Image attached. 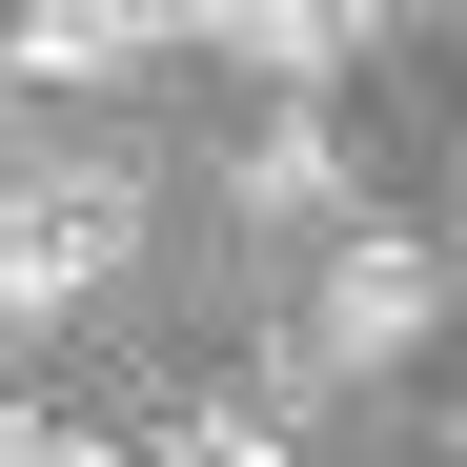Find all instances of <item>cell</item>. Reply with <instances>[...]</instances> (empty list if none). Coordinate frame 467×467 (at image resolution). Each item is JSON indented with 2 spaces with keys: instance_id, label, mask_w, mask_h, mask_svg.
Returning <instances> with one entry per match:
<instances>
[{
  "instance_id": "6da1fadb",
  "label": "cell",
  "mask_w": 467,
  "mask_h": 467,
  "mask_svg": "<svg viewBox=\"0 0 467 467\" xmlns=\"http://www.w3.org/2000/svg\"><path fill=\"white\" fill-rule=\"evenodd\" d=\"M122 183H0V326H61L102 265H122Z\"/></svg>"
},
{
  "instance_id": "7a4b0ae2",
  "label": "cell",
  "mask_w": 467,
  "mask_h": 467,
  "mask_svg": "<svg viewBox=\"0 0 467 467\" xmlns=\"http://www.w3.org/2000/svg\"><path fill=\"white\" fill-rule=\"evenodd\" d=\"M163 21L183 0H21L0 61H21V82H122V61H163Z\"/></svg>"
},
{
  "instance_id": "3957f363",
  "label": "cell",
  "mask_w": 467,
  "mask_h": 467,
  "mask_svg": "<svg viewBox=\"0 0 467 467\" xmlns=\"http://www.w3.org/2000/svg\"><path fill=\"white\" fill-rule=\"evenodd\" d=\"M427 305H447V265H427V244H346V265H326V346H366V366H386V346H427Z\"/></svg>"
},
{
  "instance_id": "277c9868",
  "label": "cell",
  "mask_w": 467,
  "mask_h": 467,
  "mask_svg": "<svg viewBox=\"0 0 467 467\" xmlns=\"http://www.w3.org/2000/svg\"><path fill=\"white\" fill-rule=\"evenodd\" d=\"M183 21H203V41H244V61H326L366 0H183Z\"/></svg>"
},
{
  "instance_id": "5b68a950",
  "label": "cell",
  "mask_w": 467,
  "mask_h": 467,
  "mask_svg": "<svg viewBox=\"0 0 467 467\" xmlns=\"http://www.w3.org/2000/svg\"><path fill=\"white\" fill-rule=\"evenodd\" d=\"M102 467H285V427H265V407H203V427H163V447H102Z\"/></svg>"
}]
</instances>
